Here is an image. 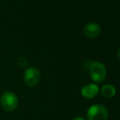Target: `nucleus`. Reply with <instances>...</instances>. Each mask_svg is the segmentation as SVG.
<instances>
[{"mask_svg":"<svg viewBox=\"0 0 120 120\" xmlns=\"http://www.w3.org/2000/svg\"><path fill=\"white\" fill-rule=\"evenodd\" d=\"M0 103L6 112L14 111L19 104V99L16 94L13 91H6L2 94L0 97Z\"/></svg>","mask_w":120,"mask_h":120,"instance_id":"1","label":"nucleus"},{"mask_svg":"<svg viewBox=\"0 0 120 120\" xmlns=\"http://www.w3.org/2000/svg\"><path fill=\"white\" fill-rule=\"evenodd\" d=\"M87 120H107L109 111L103 104H95L87 109Z\"/></svg>","mask_w":120,"mask_h":120,"instance_id":"2","label":"nucleus"},{"mask_svg":"<svg viewBox=\"0 0 120 120\" xmlns=\"http://www.w3.org/2000/svg\"><path fill=\"white\" fill-rule=\"evenodd\" d=\"M106 67L102 62L94 61L92 62L89 67V74L92 80L95 82H102L106 77Z\"/></svg>","mask_w":120,"mask_h":120,"instance_id":"3","label":"nucleus"},{"mask_svg":"<svg viewBox=\"0 0 120 120\" xmlns=\"http://www.w3.org/2000/svg\"><path fill=\"white\" fill-rule=\"evenodd\" d=\"M41 80V72L35 67H28L24 73V82L29 87H34L39 83Z\"/></svg>","mask_w":120,"mask_h":120,"instance_id":"4","label":"nucleus"},{"mask_svg":"<svg viewBox=\"0 0 120 120\" xmlns=\"http://www.w3.org/2000/svg\"><path fill=\"white\" fill-rule=\"evenodd\" d=\"M101 26L96 22L88 23L83 28V34L87 37L91 39L97 37L101 34Z\"/></svg>","mask_w":120,"mask_h":120,"instance_id":"5","label":"nucleus"},{"mask_svg":"<svg viewBox=\"0 0 120 120\" xmlns=\"http://www.w3.org/2000/svg\"><path fill=\"white\" fill-rule=\"evenodd\" d=\"M99 93V87L96 84L90 83L85 85L81 89V94L87 99H92Z\"/></svg>","mask_w":120,"mask_h":120,"instance_id":"6","label":"nucleus"},{"mask_svg":"<svg viewBox=\"0 0 120 120\" xmlns=\"http://www.w3.org/2000/svg\"><path fill=\"white\" fill-rule=\"evenodd\" d=\"M101 92L103 96L105 98H112L115 95L116 89L111 84H105L101 89Z\"/></svg>","mask_w":120,"mask_h":120,"instance_id":"7","label":"nucleus"},{"mask_svg":"<svg viewBox=\"0 0 120 120\" xmlns=\"http://www.w3.org/2000/svg\"><path fill=\"white\" fill-rule=\"evenodd\" d=\"M16 62H17V65L19 66L20 67H22V68H27L29 66V62H28V60H27V58L22 56L17 58Z\"/></svg>","mask_w":120,"mask_h":120,"instance_id":"8","label":"nucleus"},{"mask_svg":"<svg viewBox=\"0 0 120 120\" xmlns=\"http://www.w3.org/2000/svg\"><path fill=\"white\" fill-rule=\"evenodd\" d=\"M71 120H86L83 117H81V116H76V117L73 118Z\"/></svg>","mask_w":120,"mask_h":120,"instance_id":"9","label":"nucleus"},{"mask_svg":"<svg viewBox=\"0 0 120 120\" xmlns=\"http://www.w3.org/2000/svg\"><path fill=\"white\" fill-rule=\"evenodd\" d=\"M118 58H119V59L120 60V49L118 50Z\"/></svg>","mask_w":120,"mask_h":120,"instance_id":"10","label":"nucleus"}]
</instances>
